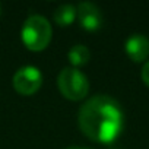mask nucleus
<instances>
[{
  "mask_svg": "<svg viewBox=\"0 0 149 149\" xmlns=\"http://www.w3.org/2000/svg\"><path fill=\"white\" fill-rule=\"evenodd\" d=\"M57 88L64 98L70 101H81L89 92V81L82 70L67 66L58 73Z\"/></svg>",
  "mask_w": 149,
  "mask_h": 149,
  "instance_id": "obj_3",
  "label": "nucleus"
},
{
  "mask_svg": "<svg viewBox=\"0 0 149 149\" xmlns=\"http://www.w3.org/2000/svg\"><path fill=\"white\" fill-rule=\"evenodd\" d=\"M76 6L73 5H61L54 10V22L60 26H69L76 19Z\"/></svg>",
  "mask_w": 149,
  "mask_h": 149,
  "instance_id": "obj_8",
  "label": "nucleus"
},
{
  "mask_svg": "<svg viewBox=\"0 0 149 149\" xmlns=\"http://www.w3.org/2000/svg\"><path fill=\"white\" fill-rule=\"evenodd\" d=\"M78 123L88 139L98 143H111L121 133L124 118L120 104L114 98L95 95L79 108Z\"/></svg>",
  "mask_w": 149,
  "mask_h": 149,
  "instance_id": "obj_1",
  "label": "nucleus"
},
{
  "mask_svg": "<svg viewBox=\"0 0 149 149\" xmlns=\"http://www.w3.org/2000/svg\"><path fill=\"white\" fill-rule=\"evenodd\" d=\"M66 149H91V148H85V146H69Z\"/></svg>",
  "mask_w": 149,
  "mask_h": 149,
  "instance_id": "obj_10",
  "label": "nucleus"
},
{
  "mask_svg": "<svg viewBox=\"0 0 149 149\" xmlns=\"http://www.w3.org/2000/svg\"><path fill=\"white\" fill-rule=\"evenodd\" d=\"M76 18L86 31H98L102 26V12L92 2H82L76 6Z\"/></svg>",
  "mask_w": 149,
  "mask_h": 149,
  "instance_id": "obj_5",
  "label": "nucleus"
},
{
  "mask_svg": "<svg viewBox=\"0 0 149 149\" xmlns=\"http://www.w3.org/2000/svg\"><path fill=\"white\" fill-rule=\"evenodd\" d=\"M140 76H142V81L146 86H149V60L143 64L142 67V72H140Z\"/></svg>",
  "mask_w": 149,
  "mask_h": 149,
  "instance_id": "obj_9",
  "label": "nucleus"
},
{
  "mask_svg": "<svg viewBox=\"0 0 149 149\" xmlns=\"http://www.w3.org/2000/svg\"><path fill=\"white\" fill-rule=\"evenodd\" d=\"M126 54L134 63H142L149 57V38L142 34H133L126 40Z\"/></svg>",
  "mask_w": 149,
  "mask_h": 149,
  "instance_id": "obj_6",
  "label": "nucleus"
},
{
  "mask_svg": "<svg viewBox=\"0 0 149 149\" xmlns=\"http://www.w3.org/2000/svg\"><path fill=\"white\" fill-rule=\"evenodd\" d=\"M53 29L47 18L41 15H31L22 25L21 38L25 47L31 51H42L51 41Z\"/></svg>",
  "mask_w": 149,
  "mask_h": 149,
  "instance_id": "obj_2",
  "label": "nucleus"
},
{
  "mask_svg": "<svg viewBox=\"0 0 149 149\" xmlns=\"http://www.w3.org/2000/svg\"><path fill=\"white\" fill-rule=\"evenodd\" d=\"M12 84L18 94L25 97L34 95L42 85V73L35 66H22L15 72Z\"/></svg>",
  "mask_w": 149,
  "mask_h": 149,
  "instance_id": "obj_4",
  "label": "nucleus"
},
{
  "mask_svg": "<svg viewBox=\"0 0 149 149\" xmlns=\"http://www.w3.org/2000/svg\"><path fill=\"white\" fill-rule=\"evenodd\" d=\"M67 58L72 64V67H79V66H84L89 61L91 58V51L86 45L84 44H76L73 45L69 53H67Z\"/></svg>",
  "mask_w": 149,
  "mask_h": 149,
  "instance_id": "obj_7",
  "label": "nucleus"
},
{
  "mask_svg": "<svg viewBox=\"0 0 149 149\" xmlns=\"http://www.w3.org/2000/svg\"><path fill=\"white\" fill-rule=\"evenodd\" d=\"M0 15H2V5H0Z\"/></svg>",
  "mask_w": 149,
  "mask_h": 149,
  "instance_id": "obj_11",
  "label": "nucleus"
}]
</instances>
